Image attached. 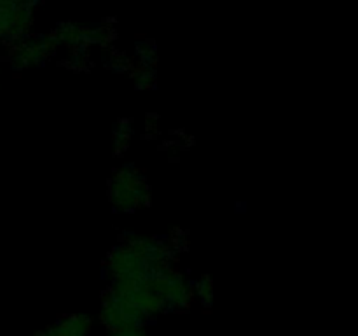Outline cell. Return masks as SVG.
Wrapping results in <instances>:
<instances>
[{
	"mask_svg": "<svg viewBox=\"0 0 358 336\" xmlns=\"http://www.w3.org/2000/svg\"><path fill=\"white\" fill-rule=\"evenodd\" d=\"M129 136H131V128H129L124 121H121V125H117V128H115V135H114L115 153H122V150L128 147Z\"/></svg>",
	"mask_w": 358,
	"mask_h": 336,
	"instance_id": "52a82bcc",
	"label": "cell"
},
{
	"mask_svg": "<svg viewBox=\"0 0 358 336\" xmlns=\"http://www.w3.org/2000/svg\"><path fill=\"white\" fill-rule=\"evenodd\" d=\"M93 329V318L86 314H72L59 318L44 331L35 336H90Z\"/></svg>",
	"mask_w": 358,
	"mask_h": 336,
	"instance_id": "8992f818",
	"label": "cell"
},
{
	"mask_svg": "<svg viewBox=\"0 0 358 336\" xmlns=\"http://www.w3.org/2000/svg\"><path fill=\"white\" fill-rule=\"evenodd\" d=\"M196 294H198L199 298H201L203 304H210L212 303V280L208 279V276H203L201 280L198 282V286H196Z\"/></svg>",
	"mask_w": 358,
	"mask_h": 336,
	"instance_id": "ba28073f",
	"label": "cell"
},
{
	"mask_svg": "<svg viewBox=\"0 0 358 336\" xmlns=\"http://www.w3.org/2000/svg\"><path fill=\"white\" fill-rule=\"evenodd\" d=\"M171 251L154 238L133 237L108 255L112 279H145L170 266Z\"/></svg>",
	"mask_w": 358,
	"mask_h": 336,
	"instance_id": "6da1fadb",
	"label": "cell"
},
{
	"mask_svg": "<svg viewBox=\"0 0 358 336\" xmlns=\"http://www.w3.org/2000/svg\"><path fill=\"white\" fill-rule=\"evenodd\" d=\"M34 21L30 4L0 0V42L16 44L24 38Z\"/></svg>",
	"mask_w": 358,
	"mask_h": 336,
	"instance_id": "277c9868",
	"label": "cell"
},
{
	"mask_svg": "<svg viewBox=\"0 0 358 336\" xmlns=\"http://www.w3.org/2000/svg\"><path fill=\"white\" fill-rule=\"evenodd\" d=\"M100 321L108 331L114 332L129 328H143L147 317L128 300L107 290L101 301Z\"/></svg>",
	"mask_w": 358,
	"mask_h": 336,
	"instance_id": "3957f363",
	"label": "cell"
},
{
	"mask_svg": "<svg viewBox=\"0 0 358 336\" xmlns=\"http://www.w3.org/2000/svg\"><path fill=\"white\" fill-rule=\"evenodd\" d=\"M150 189L145 177L133 167H126L114 175L110 184V200L115 209L133 212L147 205Z\"/></svg>",
	"mask_w": 358,
	"mask_h": 336,
	"instance_id": "7a4b0ae2",
	"label": "cell"
},
{
	"mask_svg": "<svg viewBox=\"0 0 358 336\" xmlns=\"http://www.w3.org/2000/svg\"><path fill=\"white\" fill-rule=\"evenodd\" d=\"M108 336H149V335H147L143 328H129V329H122V331H114Z\"/></svg>",
	"mask_w": 358,
	"mask_h": 336,
	"instance_id": "9c48e42d",
	"label": "cell"
},
{
	"mask_svg": "<svg viewBox=\"0 0 358 336\" xmlns=\"http://www.w3.org/2000/svg\"><path fill=\"white\" fill-rule=\"evenodd\" d=\"M58 48L55 35H34L16 42L10 51V65L14 70L27 69L31 65L44 63Z\"/></svg>",
	"mask_w": 358,
	"mask_h": 336,
	"instance_id": "5b68a950",
	"label": "cell"
}]
</instances>
